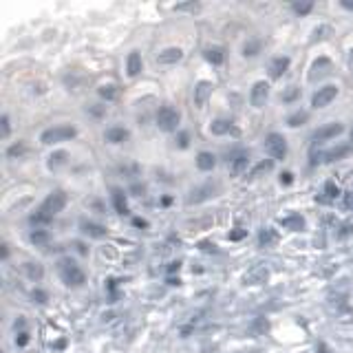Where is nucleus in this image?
<instances>
[{
    "mask_svg": "<svg viewBox=\"0 0 353 353\" xmlns=\"http://www.w3.org/2000/svg\"><path fill=\"white\" fill-rule=\"evenodd\" d=\"M58 272H60V278L64 280V285H69V287H82L86 280V274L73 261H69V258H62L58 263Z\"/></svg>",
    "mask_w": 353,
    "mask_h": 353,
    "instance_id": "obj_1",
    "label": "nucleus"
},
{
    "mask_svg": "<svg viewBox=\"0 0 353 353\" xmlns=\"http://www.w3.org/2000/svg\"><path fill=\"white\" fill-rule=\"evenodd\" d=\"M77 135V128L75 126H53V128H47L40 135V141L42 143H58V141H66V139H73Z\"/></svg>",
    "mask_w": 353,
    "mask_h": 353,
    "instance_id": "obj_2",
    "label": "nucleus"
},
{
    "mask_svg": "<svg viewBox=\"0 0 353 353\" xmlns=\"http://www.w3.org/2000/svg\"><path fill=\"white\" fill-rule=\"evenodd\" d=\"M179 110H176L174 106H161L157 110V126L161 128L163 132H172L176 130V126H179Z\"/></svg>",
    "mask_w": 353,
    "mask_h": 353,
    "instance_id": "obj_3",
    "label": "nucleus"
},
{
    "mask_svg": "<svg viewBox=\"0 0 353 353\" xmlns=\"http://www.w3.org/2000/svg\"><path fill=\"white\" fill-rule=\"evenodd\" d=\"M265 150H267V154L274 159H285L287 154V141L283 135H278V132H269L267 137H265Z\"/></svg>",
    "mask_w": 353,
    "mask_h": 353,
    "instance_id": "obj_4",
    "label": "nucleus"
},
{
    "mask_svg": "<svg viewBox=\"0 0 353 353\" xmlns=\"http://www.w3.org/2000/svg\"><path fill=\"white\" fill-rule=\"evenodd\" d=\"M64 206H66V195L62 190H55V192H51V195L44 199L40 210H42V212H47V214H51V217H55L58 212H62Z\"/></svg>",
    "mask_w": 353,
    "mask_h": 353,
    "instance_id": "obj_5",
    "label": "nucleus"
},
{
    "mask_svg": "<svg viewBox=\"0 0 353 353\" xmlns=\"http://www.w3.org/2000/svg\"><path fill=\"white\" fill-rule=\"evenodd\" d=\"M335 95H338V86H322V88H318V91L313 93V97H311V106L313 108L329 106V104L335 99Z\"/></svg>",
    "mask_w": 353,
    "mask_h": 353,
    "instance_id": "obj_6",
    "label": "nucleus"
},
{
    "mask_svg": "<svg viewBox=\"0 0 353 353\" xmlns=\"http://www.w3.org/2000/svg\"><path fill=\"white\" fill-rule=\"evenodd\" d=\"M267 97H269V84H267L265 80L256 82V84L252 86V93H250V102H252V106L261 108L263 104L267 102Z\"/></svg>",
    "mask_w": 353,
    "mask_h": 353,
    "instance_id": "obj_7",
    "label": "nucleus"
},
{
    "mask_svg": "<svg viewBox=\"0 0 353 353\" xmlns=\"http://www.w3.org/2000/svg\"><path fill=\"white\" fill-rule=\"evenodd\" d=\"M344 126L342 124H327V126H320V128L311 135L313 141H327V139H335L338 135H342Z\"/></svg>",
    "mask_w": 353,
    "mask_h": 353,
    "instance_id": "obj_8",
    "label": "nucleus"
},
{
    "mask_svg": "<svg viewBox=\"0 0 353 353\" xmlns=\"http://www.w3.org/2000/svg\"><path fill=\"white\" fill-rule=\"evenodd\" d=\"M331 69H333V64H331L329 58H318L316 62L311 64V71H309V80L316 82V80H320V77L329 75Z\"/></svg>",
    "mask_w": 353,
    "mask_h": 353,
    "instance_id": "obj_9",
    "label": "nucleus"
},
{
    "mask_svg": "<svg viewBox=\"0 0 353 353\" xmlns=\"http://www.w3.org/2000/svg\"><path fill=\"white\" fill-rule=\"evenodd\" d=\"M181 60H184V49H179V47H168V49H163V51H159V55H157L159 64H176V62H181Z\"/></svg>",
    "mask_w": 353,
    "mask_h": 353,
    "instance_id": "obj_10",
    "label": "nucleus"
},
{
    "mask_svg": "<svg viewBox=\"0 0 353 353\" xmlns=\"http://www.w3.org/2000/svg\"><path fill=\"white\" fill-rule=\"evenodd\" d=\"M212 88H214V84H212V82H208V80L199 82V84L195 86V104H197L199 108L206 106L208 97L212 95Z\"/></svg>",
    "mask_w": 353,
    "mask_h": 353,
    "instance_id": "obj_11",
    "label": "nucleus"
},
{
    "mask_svg": "<svg viewBox=\"0 0 353 353\" xmlns=\"http://www.w3.org/2000/svg\"><path fill=\"white\" fill-rule=\"evenodd\" d=\"M230 172L232 176H239L247 170V163H250V157H247V152H239L236 157H230Z\"/></svg>",
    "mask_w": 353,
    "mask_h": 353,
    "instance_id": "obj_12",
    "label": "nucleus"
},
{
    "mask_svg": "<svg viewBox=\"0 0 353 353\" xmlns=\"http://www.w3.org/2000/svg\"><path fill=\"white\" fill-rule=\"evenodd\" d=\"M287 69H289V58H287V55H278V58H274L272 62H269V77L278 80V77H283Z\"/></svg>",
    "mask_w": 353,
    "mask_h": 353,
    "instance_id": "obj_13",
    "label": "nucleus"
},
{
    "mask_svg": "<svg viewBox=\"0 0 353 353\" xmlns=\"http://www.w3.org/2000/svg\"><path fill=\"white\" fill-rule=\"evenodd\" d=\"M258 241H261L263 247H274V245H278L280 236H278V232H276L274 228H263L261 234H258Z\"/></svg>",
    "mask_w": 353,
    "mask_h": 353,
    "instance_id": "obj_14",
    "label": "nucleus"
},
{
    "mask_svg": "<svg viewBox=\"0 0 353 353\" xmlns=\"http://www.w3.org/2000/svg\"><path fill=\"white\" fill-rule=\"evenodd\" d=\"M338 197H340V188H338V184H335L333 179H329L327 184H324V195H320V197H318V201H320V203H329V201H335Z\"/></svg>",
    "mask_w": 353,
    "mask_h": 353,
    "instance_id": "obj_15",
    "label": "nucleus"
},
{
    "mask_svg": "<svg viewBox=\"0 0 353 353\" xmlns=\"http://www.w3.org/2000/svg\"><path fill=\"white\" fill-rule=\"evenodd\" d=\"M141 55L137 53V51H132L128 55V60H126V73H128L130 77H135V75H139L141 73Z\"/></svg>",
    "mask_w": 353,
    "mask_h": 353,
    "instance_id": "obj_16",
    "label": "nucleus"
},
{
    "mask_svg": "<svg viewBox=\"0 0 353 353\" xmlns=\"http://www.w3.org/2000/svg\"><path fill=\"white\" fill-rule=\"evenodd\" d=\"M280 225L291 230V232H298V230H305V219H302L300 214H291V217L280 219Z\"/></svg>",
    "mask_w": 353,
    "mask_h": 353,
    "instance_id": "obj_17",
    "label": "nucleus"
},
{
    "mask_svg": "<svg viewBox=\"0 0 353 353\" xmlns=\"http://www.w3.org/2000/svg\"><path fill=\"white\" fill-rule=\"evenodd\" d=\"M128 137H130V132L126 128H121V126H115V128L106 130V141H110V143H121V141L128 139Z\"/></svg>",
    "mask_w": 353,
    "mask_h": 353,
    "instance_id": "obj_18",
    "label": "nucleus"
},
{
    "mask_svg": "<svg viewBox=\"0 0 353 353\" xmlns=\"http://www.w3.org/2000/svg\"><path fill=\"white\" fill-rule=\"evenodd\" d=\"M82 232L88 236H93V239H102V236L108 234V230L104 228V225H97V223H91V221H86V223H82Z\"/></svg>",
    "mask_w": 353,
    "mask_h": 353,
    "instance_id": "obj_19",
    "label": "nucleus"
},
{
    "mask_svg": "<svg viewBox=\"0 0 353 353\" xmlns=\"http://www.w3.org/2000/svg\"><path fill=\"white\" fill-rule=\"evenodd\" d=\"M197 165H199V170H212L214 165H217V157H214L212 152H199L197 154Z\"/></svg>",
    "mask_w": 353,
    "mask_h": 353,
    "instance_id": "obj_20",
    "label": "nucleus"
},
{
    "mask_svg": "<svg viewBox=\"0 0 353 353\" xmlns=\"http://www.w3.org/2000/svg\"><path fill=\"white\" fill-rule=\"evenodd\" d=\"M206 60L208 62H212V64H223V60H225V51L221 47H210V49H206Z\"/></svg>",
    "mask_w": 353,
    "mask_h": 353,
    "instance_id": "obj_21",
    "label": "nucleus"
},
{
    "mask_svg": "<svg viewBox=\"0 0 353 353\" xmlns=\"http://www.w3.org/2000/svg\"><path fill=\"white\" fill-rule=\"evenodd\" d=\"M113 206H115V210H117L119 214H128V203H126V197H124V192H121V190H117V188L113 190Z\"/></svg>",
    "mask_w": 353,
    "mask_h": 353,
    "instance_id": "obj_22",
    "label": "nucleus"
},
{
    "mask_svg": "<svg viewBox=\"0 0 353 353\" xmlns=\"http://www.w3.org/2000/svg\"><path fill=\"white\" fill-rule=\"evenodd\" d=\"M66 161H69V154H66V150H55L51 157H49V168L58 170L60 165H64Z\"/></svg>",
    "mask_w": 353,
    "mask_h": 353,
    "instance_id": "obj_23",
    "label": "nucleus"
},
{
    "mask_svg": "<svg viewBox=\"0 0 353 353\" xmlns=\"http://www.w3.org/2000/svg\"><path fill=\"white\" fill-rule=\"evenodd\" d=\"M307 119H309L307 110H298V113H294V115H289V117H287V124H289L291 128H298V126L307 124Z\"/></svg>",
    "mask_w": 353,
    "mask_h": 353,
    "instance_id": "obj_24",
    "label": "nucleus"
},
{
    "mask_svg": "<svg viewBox=\"0 0 353 353\" xmlns=\"http://www.w3.org/2000/svg\"><path fill=\"white\" fill-rule=\"evenodd\" d=\"M31 225H36V228H42V225H49L53 221L51 214H47V212H42V210H38L36 214H31Z\"/></svg>",
    "mask_w": 353,
    "mask_h": 353,
    "instance_id": "obj_25",
    "label": "nucleus"
},
{
    "mask_svg": "<svg viewBox=\"0 0 353 353\" xmlns=\"http://www.w3.org/2000/svg\"><path fill=\"white\" fill-rule=\"evenodd\" d=\"M230 128H232L230 119H217V121H212V126H210L212 135H225V132H230Z\"/></svg>",
    "mask_w": 353,
    "mask_h": 353,
    "instance_id": "obj_26",
    "label": "nucleus"
},
{
    "mask_svg": "<svg viewBox=\"0 0 353 353\" xmlns=\"http://www.w3.org/2000/svg\"><path fill=\"white\" fill-rule=\"evenodd\" d=\"M25 272H27V276H29L31 280H42V276H44L42 265H38V263H27L25 265Z\"/></svg>",
    "mask_w": 353,
    "mask_h": 353,
    "instance_id": "obj_27",
    "label": "nucleus"
},
{
    "mask_svg": "<svg viewBox=\"0 0 353 353\" xmlns=\"http://www.w3.org/2000/svg\"><path fill=\"white\" fill-rule=\"evenodd\" d=\"M49 241H51V236H49V232H44V230H36V232H31V243L33 245H49Z\"/></svg>",
    "mask_w": 353,
    "mask_h": 353,
    "instance_id": "obj_28",
    "label": "nucleus"
},
{
    "mask_svg": "<svg viewBox=\"0 0 353 353\" xmlns=\"http://www.w3.org/2000/svg\"><path fill=\"white\" fill-rule=\"evenodd\" d=\"M269 170H274V159H263V161H258L256 165H254L252 174L254 176H261L263 172H269Z\"/></svg>",
    "mask_w": 353,
    "mask_h": 353,
    "instance_id": "obj_29",
    "label": "nucleus"
},
{
    "mask_svg": "<svg viewBox=\"0 0 353 353\" xmlns=\"http://www.w3.org/2000/svg\"><path fill=\"white\" fill-rule=\"evenodd\" d=\"M313 9V3H291V11H294L296 16H309Z\"/></svg>",
    "mask_w": 353,
    "mask_h": 353,
    "instance_id": "obj_30",
    "label": "nucleus"
},
{
    "mask_svg": "<svg viewBox=\"0 0 353 353\" xmlns=\"http://www.w3.org/2000/svg\"><path fill=\"white\" fill-rule=\"evenodd\" d=\"M349 152V146H340L335 148V150H329V152H322L320 157H324V161H335V159H340L342 154Z\"/></svg>",
    "mask_w": 353,
    "mask_h": 353,
    "instance_id": "obj_31",
    "label": "nucleus"
},
{
    "mask_svg": "<svg viewBox=\"0 0 353 353\" xmlns=\"http://www.w3.org/2000/svg\"><path fill=\"white\" fill-rule=\"evenodd\" d=\"M208 190H212V186H206V188H197L195 192H199V195H190L188 197V203H199V201H203V199H208L212 192H208Z\"/></svg>",
    "mask_w": 353,
    "mask_h": 353,
    "instance_id": "obj_32",
    "label": "nucleus"
},
{
    "mask_svg": "<svg viewBox=\"0 0 353 353\" xmlns=\"http://www.w3.org/2000/svg\"><path fill=\"white\" fill-rule=\"evenodd\" d=\"M99 95H102L104 99H108V102H113V99L117 97V88L115 86H102L99 88Z\"/></svg>",
    "mask_w": 353,
    "mask_h": 353,
    "instance_id": "obj_33",
    "label": "nucleus"
},
{
    "mask_svg": "<svg viewBox=\"0 0 353 353\" xmlns=\"http://www.w3.org/2000/svg\"><path fill=\"white\" fill-rule=\"evenodd\" d=\"M258 49H261V42L254 40V42H247L245 47H243V55H256Z\"/></svg>",
    "mask_w": 353,
    "mask_h": 353,
    "instance_id": "obj_34",
    "label": "nucleus"
},
{
    "mask_svg": "<svg viewBox=\"0 0 353 353\" xmlns=\"http://www.w3.org/2000/svg\"><path fill=\"white\" fill-rule=\"evenodd\" d=\"M174 9L176 11H199L201 5L199 3H179V5H174Z\"/></svg>",
    "mask_w": 353,
    "mask_h": 353,
    "instance_id": "obj_35",
    "label": "nucleus"
},
{
    "mask_svg": "<svg viewBox=\"0 0 353 353\" xmlns=\"http://www.w3.org/2000/svg\"><path fill=\"white\" fill-rule=\"evenodd\" d=\"M25 150H27V148H25V143H14V146H11L9 150H7V157H16V154H18V157H20V154L25 152Z\"/></svg>",
    "mask_w": 353,
    "mask_h": 353,
    "instance_id": "obj_36",
    "label": "nucleus"
},
{
    "mask_svg": "<svg viewBox=\"0 0 353 353\" xmlns=\"http://www.w3.org/2000/svg\"><path fill=\"white\" fill-rule=\"evenodd\" d=\"M245 236H247L245 230H243V228H236V230H232L230 234H228V239H230V241H241V239H245Z\"/></svg>",
    "mask_w": 353,
    "mask_h": 353,
    "instance_id": "obj_37",
    "label": "nucleus"
},
{
    "mask_svg": "<svg viewBox=\"0 0 353 353\" xmlns=\"http://www.w3.org/2000/svg\"><path fill=\"white\" fill-rule=\"evenodd\" d=\"M0 128H3V137H9L11 126H9V117H7V115H3V117H0Z\"/></svg>",
    "mask_w": 353,
    "mask_h": 353,
    "instance_id": "obj_38",
    "label": "nucleus"
},
{
    "mask_svg": "<svg viewBox=\"0 0 353 353\" xmlns=\"http://www.w3.org/2000/svg\"><path fill=\"white\" fill-rule=\"evenodd\" d=\"M33 300H38V302H47V291H42V289H33Z\"/></svg>",
    "mask_w": 353,
    "mask_h": 353,
    "instance_id": "obj_39",
    "label": "nucleus"
},
{
    "mask_svg": "<svg viewBox=\"0 0 353 353\" xmlns=\"http://www.w3.org/2000/svg\"><path fill=\"white\" fill-rule=\"evenodd\" d=\"M27 342H29V333H27V331H20V335L16 338V344H18V346H25Z\"/></svg>",
    "mask_w": 353,
    "mask_h": 353,
    "instance_id": "obj_40",
    "label": "nucleus"
},
{
    "mask_svg": "<svg viewBox=\"0 0 353 353\" xmlns=\"http://www.w3.org/2000/svg\"><path fill=\"white\" fill-rule=\"evenodd\" d=\"M296 97H298V88H289V91L283 95L285 102H291V99H296Z\"/></svg>",
    "mask_w": 353,
    "mask_h": 353,
    "instance_id": "obj_41",
    "label": "nucleus"
},
{
    "mask_svg": "<svg viewBox=\"0 0 353 353\" xmlns=\"http://www.w3.org/2000/svg\"><path fill=\"white\" fill-rule=\"evenodd\" d=\"M291 181H294L291 172H283V174H280V184H283V186H291Z\"/></svg>",
    "mask_w": 353,
    "mask_h": 353,
    "instance_id": "obj_42",
    "label": "nucleus"
},
{
    "mask_svg": "<svg viewBox=\"0 0 353 353\" xmlns=\"http://www.w3.org/2000/svg\"><path fill=\"white\" fill-rule=\"evenodd\" d=\"M267 327H269L267 320H263V318H261L256 324H254V331H267Z\"/></svg>",
    "mask_w": 353,
    "mask_h": 353,
    "instance_id": "obj_43",
    "label": "nucleus"
},
{
    "mask_svg": "<svg viewBox=\"0 0 353 353\" xmlns=\"http://www.w3.org/2000/svg\"><path fill=\"white\" fill-rule=\"evenodd\" d=\"M132 225H135V228H139V230H146V228H148V221H143V219H132Z\"/></svg>",
    "mask_w": 353,
    "mask_h": 353,
    "instance_id": "obj_44",
    "label": "nucleus"
},
{
    "mask_svg": "<svg viewBox=\"0 0 353 353\" xmlns=\"http://www.w3.org/2000/svg\"><path fill=\"white\" fill-rule=\"evenodd\" d=\"M188 139H190V137H188V132H181V135H179V146L181 148H188Z\"/></svg>",
    "mask_w": 353,
    "mask_h": 353,
    "instance_id": "obj_45",
    "label": "nucleus"
},
{
    "mask_svg": "<svg viewBox=\"0 0 353 353\" xmlns=\"http://www.w3.org/2000/svg\"><path fill=\"white\" fill-rule=\"evenodd\" d=\"M199 247H201V250H206V252H214V243H210V241H203Z\"/></svg>",
    "mask_w": 353,
    "mask_h": 353,
    "instance_id": "obj_46",
    "label": "nucleus"
},
{
    "mask_svg": "<svg viewBox=\"0 0 353 353\" xmlns=\"http://www.w3.org/2000/svg\"><path fill=\"white\" fill-rule=\"evenodd\" d=\"M91 113H93V115H97V117H99V115H102V113H104V106H97V108H91Z\"/></svg>",
    "mask_w": 353,
    "mask_h": 353,
    "instance_id": "obj_47",
    "label": "nucleus"
},
{
    "mask_svg": "<svg viewBox=\"0 0 353 353\" xmlns=\"http://www.w3.org/2000/svg\"><path fill=\"white\" fill-rule=\"evenodd\" d=\"M53 346H55V349H64V346H66V340H58Z\"/></svg>",
    "mask_w": 353,
    "mask_h": 353,
    "instance_id": "obj_48",
    "label": "nucleus"
},
{
    "mask_svg": "<svg viewBox=\"0 0 353 353\" xmlns=\"http://www.w3.org/2000/svg\"><path fill=\"white\" fill-rule=\"evenodd\" d=\"M170 203H172V199H170V197H163V199H161V206H165V208H168Z\"/></svg>",
    "mask_w": 353,
    "mask_h": 353,
    "instance_id": "obj_49",
    "label": "nucleus"
},
{
    "mask_svg": "<svg viewBox=\"0 0 353 353\" xmlns=\"http://www.w3.org/2000/svg\"><path fill=\"white\" fill-rule=\"evenodd\" d=\"M179 267H181V263L176 261V263H172V265H170V267H168V272H174V269H179Z\"/></svg>",
    "mask_w": 353,
    "mask_h": 353,
    "instance_id": "obj_50",
    "label": "nucleus"
},
{
    "mask_svg": "<svg viewBox=\"0 0 353 353\" xmlns=\"http://www.w3.org/2000/svg\"><path fill=\"white\" fill-rule=\"evenodd\" d=\"M342 9H346V11H353V3H342Z\"/></svg>",
    "mask_w": 353,
    "mask_h": 353,
    "instance_id": "obj_51",
    "label": "nucleus"
},
{
    "mask_svg": "<svg viewBox=\"0 0 353 353\" xmlns=\"http://www.w3.org/2000/svg\"><path fill=\"white\" fill-rule=\"evenodd\" d=\"M168 283H170V285H179V278H174V276H170V278H168Z\"/></svg>",
    "mask_w": 353,
    "mask_h": 353,
    "instance_id": "obj_52",
    "label": "nucleus"
},
{
    "mask_svg": "<svg viewBox=\"0 0 353 353\" xmlns=\"http://www.w3.org/2000/svg\"><path fill=\"white\" fill-rule=\"evenodd\" d=\"M7 256H9V247L3 245V258H7Z\"/></svg>",
    "mask_w": 353,
    "mask_h": 353,
    "instance_id": "obj_53",
    "label": "nucleus"
}]
</instances>
